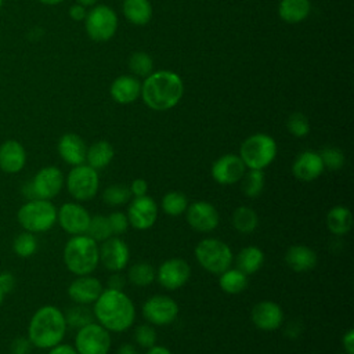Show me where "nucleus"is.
Instances as JSON below:
<instances>
[{"instance_id": "nucleus-1", "label": "nucleus", "mask_w": 354, "mask_h": 354, "mask_svg": "<svg viewBox=\"0 0 354 354\" xmlns=\"http://www.w3.org/2000/svg\"><path fill=\"white\" fill-rule=\"evenodd\" d=\"M93 315L106 330L120 333L131 328L136 319V306L123 290L106 288L93 303Z\"/></svg>"}, {"instance_id": "nucleus-2", "label": "nucleus", "mask_w": 354, "mask_h": 354, "mask_svg": "<svg viewBox=\"0 0 354 354\" xmlns=\"http://www.w3.org/2000/svg\"><path fill=\"white\" fill-rule=\"evenodd\" d=\"M184 94L181 77L171 71H156L148 75L141 84V97L148 108L153 111H169L174 108Z\"/></svg>"}, {"instance_id": "nucleus-3", "label": "nucleus", "mask_w": 354, "mask_h": 354, "mask_svg": "<svg viewBox=\"0 0 354 354\" xmlns=\"http://www.w3.org/2000/svg\"><path fill=\"white\" fill-rule=\"evenodd\" d=\"M65 314L53 304L39 307L29 319L28 339L33 347L48 350L62 342L66 333Z\"/></svg>"}, {"instance_id": "nucleus-4", "label": "nucleus", "mask_w": 354, "mask_h": 354, "mask_svg": "<svg viewBox=\"0 0 354 354\" xmlns=\"http://www.w3.org/2000/svg\"><path fill=\"white\" fill-rule=\"evenodd\" d=\"M62 259L73 275H88L100 264V245L87 234L72 235L64 246Z\"/></svg>"}, {"instance_id": "nucleus-5", "label": "nucleus", "mask_w": 354, "mask_h": 354, "mask_svg": "<svg viewBox=\"0 0 354 354\" xmlns=\"http://www.w3.org/2000/svg\"><path fill=\"white\" fill-rule=\"evenodd\" d=\"M17 221L24 231L32 234L47 232L57 223V207L47 199H28L19 206Z\"/></svg>"}, {"instance_id": "nucleus-6", "label": "nucleus", "mask_w": 354, "mask_h": 354, "mask_svg": "<svg viewBox=\"0 0 354 354\" xmlns=\"http://www.w3.org/2000/svg\"><path fill=\"white\" fill-rule=\"evenodd\" d=\"M277 152V142L271 136L266 133H256L249 136L241 144L239 158L246 169L264 170L274 162Z\"/></svg>"}, {"instance_id": "nucleus-7", "label": "nucleus", "mask_w": 354, "mask_h": 354, "mask_svg": "<svg viewBox=\"0 0 354 354\" xmlns=\"http://www.w3.org/2000/svg\"><path fill=\"white\" fill-rule=\"evenodd\" d=\"M194 256L203 270L214 275H220L228 270L234 260L231 248L217 238H205L199 241L194 249Z\"/></svg>"}, {"instance_id": "nucleus-8", "label": "nucleus", "mask_w": 354, "mask_h": 354, "mask_svg": "<svg viewBox=\"0 0 354 354\" xmlns=\"http://www.w3.org/2000/svg\"><path fill=\"white\" fill-rule=\"evenodd\" d=\"M66 189L69 195L77 202H86L93 199L100 189L98 170L93 169L87 163L72 166L66 178Z\"/></svg>"}, {"instance_id": "nucleus-9", "label": "nucleus", "mask_w": 354, "mask_h": 354, "mask_svg": "<svg viewBox=\"0 0 354 354\" xmlns=\"http://www.w3.org/2000/svg\"><path fill=\"white\" fill-rule=\"evenodd\" d=\"M65 184V177L59 167L44 166L36 171L32 180L25 185V195L29 199H47L55 198Z\"/></svg>"}, {"instance_id": "nucleus-10", "label": "nucleus", "mask_w": 354, "mask_h": 354, "mask_svg": "<svg viewBox=\"0 0 354 354\" xmlns=\"http://www.w3.org/2000/svg\"><path fill=\"white\" fill-rule=\"evenodd\" d=\"M111 344V332L93 321L77 329L73 347L77 354H108Z\"/></svg>"}, {"instance_id": "nucleus-11", "label": "nucleus", "mask_w": 354, "mask_h": 354, "mask_svg": "<svg viewBox=\"0 0 354 354\" xmlns=\"http://www.w3.org/2000/svg\"><path fill=\"white\" fill-rule=\"evenodd\" d=\"M87 35L95 41L109 40L118 29V17L108 6H97L90 10L84 19Z\"/></svg>"}, {"instance_id": "nucleus-12", "label": "nucleus", "mask_w": 354, "mask_h": 354, "mask_svg": "<svg viewBox=\"0 0 354 354\" xmlns=\"http://www.w3.org/2000/svg\"><path fill=\"white\" fill-rule=\"evenodd\" d=\"M178 304L174 299L166 295H155L148 297L142 307V317L153 326H166L176 321L178 315Z\"/></svg>"}, {"instance_id": "nucleus-13", "label": "nucleus", "mask_w": 354, "mask_h": 354, "mask_svg": "<svg viewBox=\"0 0 354 354\" xmlns=\"http://www.w3.org/2000/svg\"><path fill=\"white\" fill-rule=\"evenodd\" d=\"M191 277V266L181 257L165 260L156 270V281L167 290L183 288Z\"/></svg>"}, {"instance_id": "nucleus-14", "label": "nucleus", "mask_w": 354, "mask_h": 354, "mask_svg": "<svg viewBox=\"0 0 354 354\" xmlns=\"http://www.w3.org/2000/svg\"><path fill=\"white\" fill-rule=\"evenodd\" d=\"M184 214L188 225L196 232H212L218 227L220 223L217 209L207 201H195L188 203Z\"/></svg>"}, {"instance_id": "nucleus-15", "label": "nucleus", "mask_w": 354, "mask_h": 354, "mask_svg": "<svg viewBox=\"0 0 354 354\" xmlns=\"http://www.w3.org/2000/svg\"><path fill=\"white\" fill-rule=\"evenodd\" d=\"M130 260V249L127 243L118 235H112L101 242L100 263L111 272L123 271Z\"/></svg>"}, {"instance_id": "nucleus-16", "label": "nucleus", "mask_w": 354, "mask_h": 354, "mask_svg": "<svg viewBox=\"0 0 354 354\" xmlns=\"http://www.w3.org/2000/svg\"><path fill=\"white\" fill-rule=\"evenodd\" d=\"M130 227L145 231L153 227L158 220V203L148 195L134 196L126 212Z\"/></svg>"}, {"instance_id": "nucleus-17", "label": "nucleus", "mask_w": 354, "mask_h": 354, "mask_svg": "<svg viewBox=\"0 0 354 354\" xmlns=\"http://www.w3.org/2000/svg\"><path fill=\"white\" fill-rule=\"evenodd\" d=\"M90 218L88 210L77 202H65L57 209V223L71 236L86 234Z\"/></svg>"}, {"instance_id": "nucleus-18", "label": "nucleus", "mask_w": 354, "mask_h": 354, "mask_svg": "<svg viewBox=\"0 0 354 354\" xmlns=\"http://www.w3.org/2000/svg\"><path fill=\"white\" fill-rule=\"evenodd\" d=\"M246 171L239 155L225 153L214 160L212 165V177L220 185H232L241 181Z\"/></svg>"}, {"instance_id": "nucleus-19", "label": "nucleus", "mask_w": 354, "mask_h": 354, "mask_svg": "<svg viewBox=\"0 0 354 354\" xmlns=\"http://www.w3.org/2000/svg\"><path fill=\"white\" fill-rule=\"evenodd\" d=\"M283 310L272 300H261L256 303L250 311L253 325L264 332H272L283 324Z\"/></svg>"}, {"instance_id": "nucleus-20", "label": "nucleus", "mask_w": 354, "mask_h": 354, "mask_svg": "<svg viewBox=\"0 0 354 354\" xmlns=\"http://www.w3.org/2000/svg\"><path fill=\"white\" fill-rule=\"evenodd\" d=\"M104 285L102 282L93 277L91 274L88 275H77L68 286V296L75 304H93L98 296L102 293Z\"/></svg>"}, {"instance_id": "nucleus-21", "label": "nucleus", "mask_w": 354, "mask_h": 354, "mask_svg": "<svg viewBox=\"0 0 354 354\" xmlns=\"http://www.w3.org/2000/svg\"><path fill=\"white\" fill-rule=\"evenodd\" d=\"M26 149L17 140H6L0 144V170L6 174H17L26 165Z\"/></svg>"}, {"instance_id": "nucleus-22", "label": "nucleus", "mask_w": 354, "mask_h": 354, "mask_svg": "<svg viewBox=\"0 0 354 354\" xmlns=\"http://www.w3.org/2000/svg\"><path fill=\"white\" fill-rule=\"evenodd\" d=\"M324 170L325 167L319 152L315 151H303L296 156L292 165L293 176L304 183L317 180L324 173Z\"/></svg>"}, {"instance_id": "nucleus-23", "label": "nucleus", "mask_w": 354, "mask_h": 354, "mask_svg": "<svg viewBox=\"0 0 354 354\" xmlns=\"http://www.w3.org/2000/svg\"><path fill=\"white\" fill-rule=\"evenodd\" d=\"M59 158L71 166H77L86 162L87 145L83 138L75 133H65L59 137L57 144Z\"/></svg>"}, {"instance_id": "nucleus-24", "label": "nucleus", "mask_w": 354, "mask_h": 354, "mask_svg": "<svg viewBox=\"0 0 354 354\" xmlns=\"http://www.w3.org/2000/svg\"><path fill=\"white\" fill-rule=\"evenodd\" d=\"M109 93L118 104L127 105L141 95V83L131 75H123L112 82Z\"/></svg>"}, {"instance_id": "nucleus-25", "label": "nucleus", "mask_w": 354, "mask_h": 354, "mask_svg": "<svg viewBox=\"0 0 354 354\" xmlns=\"http://www.w3.org/2000/svg\"><path fill=\"white\" fill-rule=\"evenodd\" d=\"M317 260V253L307 245H293L285 253V263L295 272L311 271Z\"/></svg>"}, {"instance_id": "nucleus-26", "label": "nucleus", "mask_w": 354, "mask_h": 354, "mask_svg": "<svg viewBox=\"0 0 354 354\" xmlns=\"http://www.w3.org/2000/svg\"><path fill=\"white\" fill-rule=\"evenodd\" d=\"M264 260H266V256H264V252L259 248V246H254V245H249V246H245L242 248L236 257H235V264L239 271H242L243 274H246L248 277L257 272L263 264H264Z\"/></svg>"}, {"instance_id": "nucleus-27", "label": "nucleus", "mask_w": 354, "mask_h": 354, "mask_svg": "<svg viewBox=\"0 0 354 354\" xmlns=\"http://www.w3.org/2000/svg\"><path fill=\"white\" fill-rule=\"evenodd\" d=\"M326 227L336 236L346 235L353 227V214L348 207L337 205L329 209L326 214Z\"/></svg>"}, {"instance_id": "nucleus-28", "label": "nucleus", "mask_w": 354, "mask_h": 354, "mask_svg": "<svg viewBox=\"0 0 354 354\" xmlns=\"http://www.w3.org/2000/svg\"><path fill=\"white\" fill-rule=\"evenodd\" d=\"M115 156V149L111 142L100 140L93 142L86 152V163L95 170L106 167Z\"/></svg>"}, {"instance_id": "nucleus-29", "label": "nucleus", "mask_w": 354, "mask_h": 354, "mask_svg": "<svg viewBox=\"0 0 354 354\" xmlns=\"http://www.w3.org/2000/svg\"><path fill=\"white\" fill-rule=\"evenodd\" d=\"M311 10L310 0H281L278 14L288 24H299L304 21Z\"/></svg>"}, {"instance_id": "nucleus-30", "label": "nucleus", "mask_w": 354, "mask_h": 354, "mask_svg": "<svg viewBox=\"0 0 354 354\" xmlns=\"http://www.w3.org/2000/svg\"><path fill=\"white\" fill-rule=\"evenodd\" d=\"M123 14L134 25H147L152 18V6L149 0H123Z\"/></svg>"}, {"instance_id": "nucleus-31", "label": "nucleus", "mask_w": 354, "mask_h": 354, "mask_svg": "<svg viewBox=\"0 0 354 354\" xmlns=\"http://www.w3.org/2000/svg\"><path fill=\"white\" fill-rule=\"evenodd\" d=\"M232 227L241 234H252L259 225V216L249 206H238L231 217Z\"/></svg>"}, {"instance_id": "nucleus-32", "label": "nucleus", "mask_w": 354, "mask_h": 354, "mask_svg": "<svg viewBox=\"0 0 354 354\" xmlns=\"http://www.w3.org/2000/svg\"><path fill=\"white\" fill-rule=\"evenodd\" d=\"M218 285L221 290L228 295H238L248 286V275L238 268H228L218 275Z\"/></svg>"}, {"instance_id": "nucleus-33", "label": "nucleus", "mask_w": 354, "mask_h": 354, "mask_svg": "<svg viewBox=\"0 0 354 354\" xmlns=\"http://www.w3.org/2000/svg\"><path fill=\"white\" fill-rule=\"evenodd\" d=\"M126 278L134 286L145 288V286H149L156 279V270L152 264L147 261L134 263L133 266L129 267Z\"/></svg>"}, {"instance_id": "nucleus-34", "label": "nucleus", "mask_w": 354, "mask_h": 354, "mask_svg": "<svg viewBox=\"0 0 354 354\" xmlns=\"http://www.w3.org/2000/svg\"><path fill=\"white\" fill-rule=\"evenodd\" d=\"M188 207L187 196L180 191H169L162 196L160 209L170 217H177L185 213Z\"/></svg>"}, {"instance_id": "nucleus-35", "label": "nucleus", "mask_w": 354, "mask_h": 354, "mask_svg": "<svg viewBox=\"0 0 354 354\" xmlns=\"http://www.w3.org/2000/svg\"><path fill=\"white\" fill-rule=\"evenodd\" d=\"M239 183H241V188H242V192L245 194V196L257 198L264 189V183H266L264 171L248 169Z\"/></svg>"}, {"instance_id": "nucleus-36", "label": "nucleus", "mask_w": 354, "mask_h": 354, "mask_svg": "<svg viewBox=\"0 0 354 354\" xmlns=\"http://www.w3.org/2000/svg\"><path fill=\"white\" fill-rule=\"evenodd\" d=\"M37 248H39V242H37L36 234H32L28 231H22L12 241V252L22 259H28L33 256L37 252Z\"/></svg>"}, {"instance_id": "nucleus-37", "label": "nucleus", "mask_w": 354, "mask_h": 354, "mask_svg": "<svg viewBox=\"0 0 354 354\" xmlns=\"http://www.w3.org/2000/svg\"><path fill=\"white\" fill-rule=\"evenodd\" d=\"M131 194L127 185L123 184H113L109 185L104 189L102 192V201L108 205V206H123L126 203L130 202Z\"/></svg>"}, {"instance_id": "nucleus-38", "label": "nucleus", "mask_w": 354, "mask_h": 354, "mask_svg": "<svg viewBox=\"0 0 354 354\" xmlns=\"http://www.w3.org/2000/svg\"><path fill=\"white\" fill-rule=\"evenodd\" d=\"M86 234L98 243L108 239L109 236H112V231H111L108 217L102 216V214L91 216Z\"/></svg>"}, {"instance_id": "nucleus-39", "label": "nucleus", "mask_w": 354, "mask_h": 354, "mask_svg": "<svg viewBox=\"0 0 354 354\" xmlns=\"http://www.w3.org/2000/svg\"><path fill=\"white\" fill-rule=\"evenodd\" d=\"M129 69L133 75L140 77H147L152 73L153 69V59L149 54L144 51H137L130 55L129 58Z\"/></svg>"}, {"instance_id": "nucleus-40", "label": "nucleus", "mask_w": 354, "mask_h": 354, "mask_svg": "<svg viewBox=\"0 0 354 354\" xmlns=\"http://www.w3.org/2000/svg\"><path fill=\"white\" fill-rule=\"evenodd\" d=\"M65 319H66V325L68 326L79 329V328L84 326L86 324L93 322L94 321V315H93V310L87 308L84 304H76V306L71 307L66 311Z\"/></svg>"}, {"instance_id": "nucleus-41", "label": "nucleus", "mask_w": 354, "mask_h": 354, "mask_svg": "<svg viewBox=\"0 0 354 354\" xmlns=\"http://www.w3.org/2000/svg\"><path fill=\"white\" fill-rule=\"evenodd\" d=\"M286 127L293 137L301 138L310 133V122L301 112H293L286 120Z\"/></svg>"}, {"instance_id": "nucleus-42", "label": "nucleus", "mask_w": 354, "mask_h": 354, "mask_svg": "<svg viewBox=\"0 0 354 354\" xmlns=\"http://www.w3.org/2000/svg\"><path fill=\"white\" fill-rule=\"evenodd\" d=\"M319 156L322 159L324 167L329 170H339L344 166V162H346L344 153L336 147H325L319 152Z\"/></svg>"}, {"instance_id": "nucleus-43", "label": "nucleus", "mask_w": 354, "mask_h": 354, "mask_svg": "<svg viewBox=\"0 0 354 354\" xmlns=\"http://www.w3.org/2000/svg\"><path fill=\"white\" fill-rule=\"evenodd\" d=\"M156 330L153 328V325L151 324H140L136 329H134V340L136 343L141 347V348H149L153 344H156Z\"/></svg>"}, {"instance_id": "nucleus-44", "label": "nucleus", "mask_w": 354, "mask_h": 354, "mask_svg": "<svg viewBox=\"0 0 354 354\" xmlns=\"http://www.w3.org/2000/svg\"><path fill=\"white\" fill-rule=\"evenodd\" d=\"M108 221H109V225H111V231H112V235H122L127 231V228L130 227L129 224V218L126 216L124 212H120V210H115L112 213H109L108 216Z\"/></svg>"}, {"instance_id": "nucleus-45", "label": "nucleus", "mask_w": 354, "mask_h": 354, "mask_svg": "<svg viewBox=\"0 0 354 354\" xmlns=\"http://www.w3.org/2000/svg\"><path fill=\"white\" fill-rule=\"evenodd\" d=\"M32 343L29 342L28 336H17L12 339L10 344L11 354H29L32 350Z\"/></svg>"}, {"instance_id": "nucleus-46", "label": "nucleus", "mask_w": 354, "mask_h": 354, "mask_svg": "<svg viewBox=\"0 0 354 354\" xmlns=\"http://www.w3.org/2000/svg\"><path fill=\"white\" fill-rule=\"evenodd\" d=\"M129 189L131 196H144L148 192V183L144 178H134Z\"/></svg>"}, {"instance_id": "nucleus-47", "label": "nucleus", "mask_w": 354, "mask_h": 354, "mask_svg": "<svg viewBox=\"0 0 354 354\" xmlns=\"http://www.w3.org/2000/svg\"><path fill=\"white\" fill-rule=\"evenodd\" d=\"M15 288V277L8 271L0 272V289L7 295Z\"/></svg>"}, {"instance_id": "nucleus-48", "label": "nucleus", "mask_w": 354, "mask_h": 354, "mask_svg": "<svg viewBox=\"0 0 354 354\" xmlns=\"http://www.w3.org/2000/svg\"><path fill=\"white\" fill-rule=\"evenodd\" d=\"M126 281L127 278L124 275H122L120 272H112L111 277L108 278V288L111 289H119V290H123L124 285H126Z\"/></svg>"}, {"instance_id": "nucleus-49", "label": "nucleus", "mask_w": 354, "mask_h": 354, "mask_svg": "<svg viewBox=\"0 0 354 354\" xmlns=\"http://www.w3.org/2000/svg\"><path fill=\"white\" fill-rule=\"evenodd\" d=\"M87 10L84 6L76 3L73 6H71L69 8V17L73 19V21H84L86 19V15H87Z\"/></svg>"}, {"instance_id": "nucleus-50", "label": "nucleus", "mask_w": 354, "mask_h": 354, "mask_svg": "<svg viewBox=\"0 0 354 354\" xmlns=\"http://www.w3.org/2000/svg\"><path fill=\"white\" fill-rule=\"evenodd\" d=\"M342 344L346 354H354V329H348L342 339Z\"/></svg>"}, {"instance_id": "nucleus-51", "label": "nucleus", "mask_w": 354, "mask_h": 354, "mask_svg": "<svg viewBox=\"0 0 354 354\" xmlns=\"http://www.w3.org/2000/svg\"><path fill=\"white\" fill-rule=\"evenodd\" d=\"M48 354H77L76 348L66 343H59L51 348H48Z\"/></svg>"}, {"instance_id": "nucleus-52", "label": "nucleus", "mask_w": 354, "mask_h": 354, "mask_svg": "<svg viewBox=\"0 0 354 354\" xmlns=\"http://www.w3.org/2000/svg\"><path fill=\"white\" fill-rule=\"evenodd\" d=\"M116 354H138V351H137L136 346H133L131 343H124L118 347Z\"/></svg>"}, {"instance_id": "nucleus-53", "label": "nucleus", "mask_w": 354, "mask_h": 354, "mask_svg": "<svg viewBox=\"0 0 354 354\" xmlns=\"http://www.w3.org/2000/svg\"><path fill=\"white\" fill-rule=\"evenodd\" d=\"M145 354H171V351L165 347V346H158V344H153L152 347L147 348Z\"/></svg>"}, {"instance_id": "nucleus-54", "label": "nucleus", "mask_w": 354, "mask_h": 354, "mask_svg": "<svg viewBox=\"0 0 354 354\" xmlns=\"http://www.w3.org/2000/svg\"><path fill=\"white\" fill-rule=\"evenodd\" d=\"M76 3H79L84 7H90V6H94L97 3V0H76Z\"/></svg>"}, {"instance_id": "nucleus-55", "label": "nucleus", "mask_w": 354, "mask_h": 354, "mask_svg": "<svg viewBox=\"0 0 354 354\" xmlns=\"http://www.w3.org/2000/svg\"><path fill=\"white\" fill-rule=\"evenodd\" d=\"M39 1L43 4H47V6H57V4L62 3L64 0H39Z\"/></svg>"}, {"instance_id": "nucleus-56", "label": "nucleus", "mask_w": 354, "mask_h": 354, "mask_svg": "<svg viewBox=\"0 0 354 354\" xmlns=\"http://www.w3.org/2000/svg\"><path fill=\"white\" fill-rule=\"evenodd\" d=\"M4 297H6V293L0 289V306L3 304V301H4Z\"/></svg>"}, {"instance_id": "nucleus-57", "label": "nucleus", "mask_w": 354, "mask_h": 354, "mask_svg": "<svg viewBox=\"0 0 354 354\" xmlns=\"http://www.w3.org/2000/svg\"><path fill=\"white\" fill-rule=\"evenodd\" d=\"M1 7H3V0H0V11H1Z\"/></svg>"}]
</instances>
